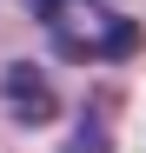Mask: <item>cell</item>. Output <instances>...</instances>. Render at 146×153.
<instances>
[{
	"mask_svg": "<svg viewBox=\"0 0 146 153\" xmlns=\"http://www.w3.org/2000/svg\"><path fill=\"white\" fill-rule=\"evenodd\" d=\"M7 107H13V120L46 126V120L60 113V100L46 93V73L40 67H7Z\"/></svg>",
	"mask_w": 146,
	"mask_h": 153,
	"instance_id": "7a4b0ae2",
	"label": "cell"
},
{
	"mask_svg": "<svg viewBox=\"0 0 146 153\" xmlns=\"http://www.w3.org/2000/svg\"><path fill=\"white\" fill-rule=\"evenodd\" d=\"M73 153H100V126H93V120L80 126V146H73Z\"/></svg>",
	"mask_w": 146,
	"mask_h": 153,
	"instance_id": "3957f363",
	"label": "cell"
},
{
	"mask_svg": "<svg viewBox=\"0 0 146 153\" xmlns=\"http://www.w3.org/2000/svg\"><path fill=\"white\" fill-rule=\"evenodd\" d=\"M33 7L60 33L66 60H126V53H139V20H113L106 0H33Z\"/></svg>",
	"mask_w": 146,
	"mask_h": 153,
	"instance_id": "6da1fadb",
	"label": "cell"
}]
</instances>
